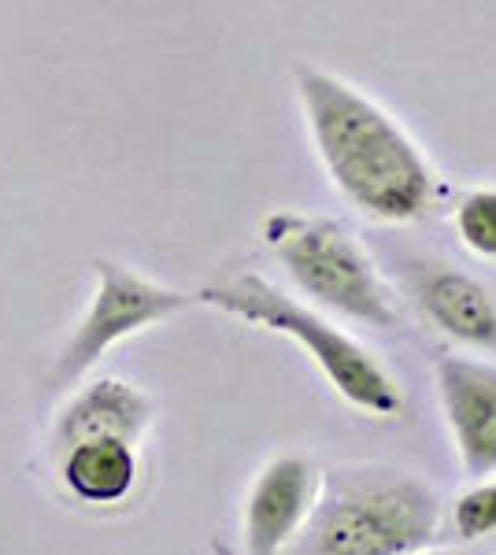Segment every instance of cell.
Instances as JSON below:
<instances>
[{"mask_svg": "<svg viewBox=\"0 0 496 555\" xmlns=\"http://www.w3.org/2000/svg\"><path fill=\"white\" fill-rule=\"evenodd\" d=\"M293 93L330 190L378 227H411L437 204L441 178L411 130L367 89L301 64Z\"/></svg>", "mask_w": 496, "mask_h": 555, "instance_id": "6da1fadb", "label": "cell"}, {"mask_svg": "<svg viewBox=\"0 0 496 555\" xmlns=\"http://www.w3.org/2000/svg\"><path fill=\"white\" fill-rule=\"evenodd\" d=\"M445 500L415 470L341 463L322 470L319 496L282 555H415L437 544Z\"/></svg>", "mask_w": 496, "mask_h": 555, "instance_id": "7a4b0ae2", "label": "cell"}, {"mask_svg": "<svg viewBox=\"0 0 496 555\" xmlns=\"http://www.w3.org/2000/svg\"><path fill=\"white\" fill-rule=\"evenodd\" d=\"M201 300L256 330L290 337L352 411H364L371 418H396L404 411L400 382L371 348L352 337L345 326H338L330 315L308 308V304H296L267 278L238 274L233 282L201 289Z\"/></svg>", "mask_w": 496, "mask_h": 555, "instance_id": "3957f363", "label": "cell"}, {"mask_svg": "<svg viewBox=\"0 0 496 555\" xmlns=\"http://www.w3.org/2000/svg\"><path fill=\"white\" fill-rule=\"evenodd\" d=\"M264 241L315 308L371 330H393L400 322L393 285L341 222L282 208L264 219Z\"/></svg>", "mask_w": 496, "mask_h": 555, "instance_id": "277c9868", "label": "cell"}, {"mask_svg": "<svg viewBox=\"0 0 496 555\" xmlns=\"http://www.w3.org/2000/svg\"><path fill=\"white\" fill-rule=\"evenodd\" d=\"M189 308V297L178 289L152 282V278L130 271L115 259H97V297L89 304L86 319L78 322L67 352L60 356L52 385H67L93 366L115 341L141 334L149 326H160L170 315Z\"/></svg>", "mask_w": 496, "mask_h": 555, "instance_id": "5b68a950", "label": "cell"}, {"mask_svg": "<svg viewBox=\"0 0 496 555\" xmlns=\"http://www.w3.org/2000/svg\"><path fill=\"white\" fill-rule=\"evenodd\" d=\"M437 404L467 478L496 474V360L453 352L434 366Z\"/></svg>", "mask_w": 496, "mask_h": 555, "instance_id": "8992f818", "label": "cell"}, {"mask_svg": "<svg viewBox=\"0 0 496 555\" xmlns=\"http://www.w3.org/2000/svg\"><path fill=\"white\" fill-rule=\"evenodd\" d=\"M322 470L301 452L275 455L256 474L245 500V552L282 555L308 522L315 496H319Z\"/></svg>", "mask_w": 496, "mask_h": 555, "instance_id": "52a82bcc", "label": "cell"}, {"mask_svg": "<svg viewBox=\"0 0 496 555\" xmlns=\"http://www.w3.org/2000/svg\"><path fill=\"white\" fill-rule=\"evenodd\" d=\"M411 300L448 341L489 352L496 348V293L482 278L448 263H430L411 274Z\"/></svg>", "mask_w": 496, "mask_h": 555, "instance_id": "ba28073f", "label": "cell"}, {"mask_svg": "<svg viewBox=\"0 0 496 555\" xmlns=\"http://www.w3.org/2000/svg\"><path fill=\"white\" fill-rule=\"evenodd\" d=\"M152 423V404L145 392L133 385L104 378L78 392V400L67 408L60 423V441L75 444L86 437H119V441H138Z\"/></svg>", "mask_w": 496, "mask_h": 555, "instance_id": "9c48e42d", "label": "cell"}, {"mask_svg": "<svg viewBox=\"0 0 496 555\" xmlns=\"http://www.w3.org/2000/svg\"><path fill=\"white\" fill-rule=\"evenodd\" d=\"M138 478L133 444L119 437H86L67 444L63 481L86 504H119Z\"/></svg>", "mask_w": 496, "mask_h": 555, "instance_id": "30bf717a", "label": "cell"}, {"mask_svg": "<svg viewBox=\"0 0 496 555\" xmlns=\"http://www.w3.org/2000/svg\"><path fill=\"white\" fill-rule=\"evenodd\" d=\"M453 227L467 253L496 263V185H474L459 196L453 208Z\"/></svg>", "mask_w": 496, "mask_h": 555, "instance_id": "8fae6325", "label": "cell"}, {"mask_svg": "<svg viewBox=\"0 0 496 555\" xmlns=\"http://www.w3.org/2000/svg\"><path fill=\"white\" fill-rule=\"evenodd\" d=\"M453 533L459 537V544H478L496 537V474L489 478H474L471 489H463L453 500Z\"/></svg>", "mask_w": 496, "mask_h": 555, "instance_id": "7c38bea8", "label": "cell"}, {"mask_svg": "<svg viewBox=\"0 0 496 555\" xmlns=\"http://www.w3.org/2000/svg\"><path fill=\"white\" fill-rule=\"evenodd\" d=\"M415 555H482L471 544H459V548H427V552H415Z\"/></svg>", "mask_w": 496, "mask_h": 555, "instance_id": "4fadbf2b", "label": "cell"}]
</instances>
